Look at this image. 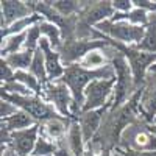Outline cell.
<instances>
[{"label": "cell", "mask_w": 156, "mask_h": 156, "mask_svg": "<svg viewBox=\"0 0 156 156\" xmlns=\"http://www.w3.org/2000/svg\"><path fill=\"white\" fill-rule=\"evenodd\" d=\"M33 56H34V51L23 48V50L17 51V53H11V55H8V56H3L2 59H3L14 72H19V70H30Z\"/></svg>", "instance_id": "18"}, {"label": "cell", "mask_w": 156, "mask_h": 156, "mask_svg": "<svg viewBox=\"0 0 156 156\" xmlns=\"http://www.w3.org/2000/svg\"><path fill=\"white\" fill-rule=\"evenodd\" d=\"M42 39V34H41V28H39V23L33 25L31 28L27 30V39H25V50H31V51H36L39 48V42Z\"/></svg>", "instance_id": "27"}, {"label": "cell", "mask_w": 156, "mask_h": 156, "mask_svg": "<svg viewBox=\"0 0 156 156\" xmlns=\"http://www.w3.org/2000/svg\"><path fill=\"white\" fill-rule=\"evenodd\" d=\"M78 64H80L83 69H87V70H98L101 67H106L111 62L108 61L103 48H95V50H90L89 53H86Z\"/></svg>", "instance_id": "20"}, {"label": "cell", "mask_w": 156, "mask_h": 156, "mask_svg": "<svg viewBox=\"0 0 156 156\" xmlns=\"http://www.w3.org/2000/svg\"><path fill=\"white\" fill-rule=\"evenodd\" d=\"M17 111H19V108L14 106V105H12L11 101H8V100H2V103H0V115H2V120L11 117L12 114H16Z\"/></svg>", "instance_id": "29"}, {"label": "cell", "mask_w": 156, "mask_h": 156, "mask_svg": "<svg viewBox=\"0 0 156 156\" xmlns=\"http://www.w3.org/2000/svg\"><path fill=\"white\" fill-rule=\"evenodd\" d=\"M30 72L42 83V86H45L48 83V76H47V69H45V59H44V53L41 48H37L34 51V56L30 66Z\"/></svg>", "instance_id": "23"}, {"label": "cell", "mask_w": 156, "mask_h": 156, "mask_svg": "<svg viewBox=\"0 0 156 156\" xmlns=\"http://www.w3.org/2000/svg\"><path fill=\"white\" fill-rule=\"evenodd\" d=\"M37 125V122L33 119L30 114H27L25 111L19 109L16 114H12L8 119H3L2 120V126L5 129H8L9 133H16V131H20V129H27V128H31Z\"/></svg>", "instance_id": "13"}, {"label": "cell", "mask_w": 156, "mask_h": 156, "mask_svg": "<svg viewBox=\"0 0 156 156\" xmlns=\"http://www.w3.org/2000/svg\"><path fill=\"white\" fill-rule=\"evenodd\" d=\"M145 129H147V131H150L153 136H156V123H154V122H153V123H150Z\"/></svg>", "instance_id": "32"}, {"label": "cell", "mask_w": 156, "mask_h": 156, "mask_svg": "<svg viewBox=\"0 0 156 156\" xmlns=\"http://www.w3.org/2000/svg\"><path fill=\"white\" fill-rule=\"evenodd\" d=\"M89 145V148L86 150V156H97L95 153H94V148H92V145H90V144H87Z\"/></svg>", "instance_id": "33"}, {"label": "cell", "mask_w": 156, "mask_h": 156, "mask_svg": "<svg viewBox=\"0 0 156 156\" xmlns=\"http://www.w3.org/2000/svg\"><path fill=\"white\" fill-rule=\"evenodd\" d=\"M42 98L50 103L55 108V111L64 117V119H70L73 117V97L67 84L61 81H50L44 86L42 90Z\"/></svg>", "instance_id": "6"}, {"label": "cell", "mask_w": 156, "mask_h": 156, "mask_svg": "<svg viewBox=\"0 0 156 156\" xmlns=\"http://www.w3.org/2000/svg\"><path fill=\"white\" fill-rule=\"evenodd\" d=\"M86 145L87 144L83 137L80 125H78V122H72L67 133V147L72 156H86V150H87Z\"/></svg>", "instance_id": "14"}, {"label": "cell", "mask_w": 156, "mask_h": 156, "mask_svg": "<svg viewBox=\"0 0 156 156\" xmlns=\"http://www.w3.org/2000/svg\"><path fill=\"white\" fill-rule=\"evenodd\" d=\"M114 47L125 55V58L129 64V69H131V73H133L134 86H139L144 81L145 73L156 62V53H145V51H140L134 47H128V45L115 44V42H114Z\"/></svg>", "instance_id": "7"}, {"label": "cell", "mask_w": 156, "mask_h": 156, "mask_svg": "<svg viewBox=\"0 0 156 156\" xmlns=\"http://www.w3.org/2000/svg\"><path fill=\"white\" fill-rule=\"evenodd\" d=\"M115 70L112 67V64H108L106 67H101L98 70H87L83 69L80 64H72V66H66V72H64L61 83L67 84L72 97H73V114L80 115L83 111L84 105V90L89 83H92L94 80L98 78H114Z\"/></svg>", "instance_id": "1"}, {"label": "cell", "mask_w": 156, "mask_h": 156, "mask_svg": "<svg viewBox=\"0 0 156 156\" xmlns=\"http://www.w3.org/2000/svg\"><path fill=\"white\" fill-rule=\"evenodd\" d=\"M108 106L100 108V109H94V111H87V112H81L80 115H78L76 122H78V125H80V128H81V133H83V137L86 140V144H90L92 139L95 137L98 128H100L101 117H103V114L106 112Z\"/></svg>", "instance_id": "11"}, {"label": "cell", "mask_w": 156, "mask_h": 156, "mask_svg": "<svg viewBox=\"0 0 156 156\" xmlns=\"http://www.w3.org/2000/svg\"><path fill=\"white\" fill-rule=\"evenodd\" d=\"M129 147L136 153H153L156 151V136H153L147 129L139 131L131 137Z\"/></svg>", "instance_id": "17"}, {"label": "cell", "mask_w": 156, "mask_h": 156, "mask_svg": "<svg viewBox=\"0 0 156 156\" xmlns=\"http://www.w3.org/2000/svg\"><path fill=\"white\" fill-rule=\"evenodd\" d=\"M14 81H19L25 87H28L34 95H42L44 86H42V83L39 81L30 70H19V72H16Z\"/></svg>", "instance_id": "22"}, {"label": "cell", "mask_w": 156, "mask_h": 156, "mask_svg": "<svg viewBox=\"0 0 156 156\" xmlns=\"http://www.w3.org/2000/svg\"><path fill=\"white\" fill-rule=\"evenodd\" d=\"M39 133H41V125H34L27 129H20V131L11 133V142L9 145L14 148L17 156H31L34 145L37 142Z\"/></svg>", "instance_id": "9"}, {"label": "cell", "mask_w": 156, "mask_h": 156, "mask_svg": "<svg viewBox=\"0 0 156 156\" xmlns=\"http://www.w3.org/2000/svg\"><path fill=\"white\" fill-rule=\"evenodd\" d=\"M153 122H154V123H156V115H154V119H153Z\"/></svg>", "instance_id": "36"}, {"label": "cell", "mask_w": 156, "mask_h": 156, "mask_svg": "<svg viewBox=\"0 0 156 156\" xmlns=\"http://www.w3.org/2000/svg\"><path fill=\"white\" fill-rule=\"evenodd\" d=\"M111 5L114 12H117V14H125L134 8L133 0H114V2H111Z\"/></svg>", "instance_id": "28"}, {"label": "cell", "mask_w": 156, "mask_h": 156, "mask_svg": "<svg viewBox=\"0 0 156 156\" xmlns=\"http://www.w3.org/2000/svg\"><path fill=\"white\" fill-rule=\"evenodd\" d=\"M134 48L145 51V53H156V22L154 23L150 22L145 27L144 37H142V41Z\"/></svg>", "instance_id": "24"}, {"label": "cell", "mask_w": 156, "mask_h": 156, "mask_svg": "<svg viewBox=\"0 0 156 156\" xmlns=\"http://www.w3.org/2000/svg\"><path fill=\"white\" fill-rule=\"evenodd\" d=\"M95 30L101 33V36L111 39L112 42L128 47H136L145 34V27H137V25L128 23L125 20H112V19L95 25Z\"/></svg>", "instance_id": "2"}, {"label": "cell", "mask_w": 156, "mask_h": 156, "mask_svg": "<svg viewBox=\"0 0 156 156\" xmlns=\"http://www.w3.org/2000/svg\"><path fill=\"white\" fill-rule=\"evenodd\" d=\"M58 150V145L55 142H51V139H48L42 131L39 133L37 142L34 145V150L31 153V156H53Z\"/></svg>", "instance_id": "25"}, {"label": "cell", "mask_w": 156, "mask_h": 156, "mask_svg": "<svg viewBox=\"0 0 156 156\" xmlns=\"http://www.w3.org/2000/svg\"><path fill=\"white\" fill-rule=\"evenodd\" d=\"M98 156H112V154H111V151H109V150H101Z\"/></svg>", "instance_id": "34"}, {"label": "cell", "mask_w": 156, "mask_h": 156, "mask_svg": "<svg viewBox=\"0 0 156 156\" xmlns=\"http://www.w3.org/2000/svg\"><path fill=\"white\" fill-rule=\"evenodd\" d=\"M0 70H2V84L5 83H11L14 81V76H16V72L12 70L8 64L2 59V67H0Z\"/></svg>", "instance_id": "30"}, {"label": "cell", "mask_w": 156, "mask_h": 156, "mask_svg": "<svg viewBox=\"0 0 156 156\" xmlns=\"http://www.w3.org/2000/svg\"><path fill=\"white\" fill-rule=\"evenodd\" d=\"M25 39H27V31L20 33V34H12V36L3 37L2 39V58L23 50Z\"/></svg>", "instance_id": "21"}, {"label": "cell", "mask_w": 156, "mask_h": 156, "mask_svg": "<svg viewBox=\"0 0 156 156\" xmlns=\"http://www.w3.org/2000/svg\"><path fill=\"white\" fill-rule=\"evenodd\" d=\"M111 64L115 70V78H117L114 95H112V106L115 108V106H120L128 98L129 92H131V89L134 86V80H133V73H131V69H129V64L120 50L115 48V55L112 56Z\"/></svg>", "instance_id": "5"}, {"label": "cell", "mask_w": 156, "mask_h": 156, "mask_svg": "<svg viewBox=\"0 0 156 156\" xmlns=\"http://www.w3.org/2000/svg\"><path fill=\"white\" fill-rule=\"evenodd\" d=\"M36 2H16V0H2L0 12H2V30L9 27L16 20L25 19L34 14Z\"/></svg>", "instance_id": "8"}, {"label": "cell", "mask_w": 156, "mask_h": 156, "mask_svg": "<svg viewBox=\"0 0 156 156\" xmlns=\"http://www.w3.org/2000/svg\"><path fill=\"white\" fill-rule=\"evenodd\" d=\"M39 28H41L42 37L51 45V48H55L56 51H61L64 44L61 41L62 31H61V28L58 27V25L53 23V22H48V20H41L39 22Z\"/></svg>", "instance_id": "16"}, {"label": "cell", "mask_w": 156, "mask_h": 156, "mask_svg": "<svg viewBox=\"0 0 156 156\" xmlns=\"http://www.w3.org/2000/svg\"><path fill=\"white\" fill-rule=\"evenodd\" d=\"M117 78H98L89 83L84 90V105L81 112L94 111L105 108L108 105L112 106V95L115 89Z\"/></svg>", "instance_id": "4"}, {"label": "cell", "mask_w": 156, "mask_h": 156, "mask_svg": "<svg viewBox=\"0 0 156 156\" xmlns=\"http://www.w3.org/2000/svg\"><path fill=\"white\" fill-rule=\"evenodd\" d=\"M114 16V9L111 2H90L87 12L84 16L86 25H98L105 20H109Z\"/></svg>", "instance_id": "12"}, {"label": "cell", "mask_w": 156, "mask_h": 156, "mask_svg": "<svg viewBox=\"0 0 156 156\" xmlns=\"http://www.w3.org/2000/svg\"><path fill=\"white\" fill-rule=\"evenodd\" d=\"M148 72H150V73H156V62H154L153 66L150 67V70H148Z\"/></svg>", "instance_id": "35"}, {"label": "cell", "mask_w": 156, "mask_h": 156, "mask_svg": "<svg viewBox=\"0 0 156 156\" xmlns=\"http://www.w3.org/2000/svg\"><path fill=\"white\" fill-rule=\"evenodd\" d=\"M55 156H72V153H70L69 147L66 148L62 144H59V145H58V150H56V153H55Z\"/></svg>", "instance_id": "31"}, {"label": "cell", "mask_w": 156, "mask_h": 156, "mask_svg": "<svg viewBox=\"0 0 156 156\" xmlns=\"http://www.w3.org/2000/svg\"><path fill=\"white\" fill-rule=\"evenodd\" d=\"M81 2H72V0H67V2H64V0H58V2H50L51 8H53L61 17H70L72 14L80 9V5Z\"/></svg>", "instance_id": "26"}, {"label": "cell", "mask_w": 156, "mask_h": 156, "mask_svg": "<svg viewBox=\"0 0 156 156\" xmlns=\"http://www.w3.org/2000/svg\"><path fill=\"white\" fill-rule=\"evenodd\" d=\"M70 125H67L66 119L64 117H56V119H51L45 123L41 125V131L51 140H56L61 142L62 137L66 136V133H69V128Z\"/></svg>", "instance_id": "15"}, {"label": "cell", "mask_w": 156, "mask_h": 156, "mask_svg": "<svg viewBox=\"0 0 156 156\" xmlns=\"http://www.w3.org/2000/svg\"><path fill=\"white\" fill-rule=\"evenodd\" d=\"M39 48L44 53V59H45V69H47V76H48V83L50 81H59L64 72H66V66L62 62L61 53L56 51L55 48H51V45L42 37L39 42Z\"/></svg>", "instance_id": "10"}, {"label": "cell", "mask_w": 156, "mask_h": 156, "mask_svg": "<svg viewBox=\"0 0 156 156\" xmlns=\"http://www.w3.org/2000/svg\"><path fill=\"white\" fill-rule=\"evenodd\" d=\"M2 100H8L11 101L14 106H17L19 109L25 111L27 114H30L33 119L37 123H45L51 119H56V117H61L55 108L47 103L44 98H41L39 95H11V94H5L2 92Z\"/></svg>", "instance_id": "3"}, {"label": "cell", "mask_w": 156, "mask_h": 156, "mask_svg": "<svg viewBox=\"0 0 156 156\" xmlns=\"http://www.w3.org/2000/svg\"><path fill=\"white\" fill-rule=\"evenodd\" d=\"M41 20H44V17L39 14V12H34V14L25 17V19H20V20H16L14 23H11L9 27L3 28L2 30V39L3 37H8V36H12V34H20V33H25L28 28H31L33 25L39 23Z\"/></svg>", "instance_id": "19"}]
</instances>
